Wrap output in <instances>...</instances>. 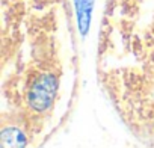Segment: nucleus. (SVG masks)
<instances>
[{
  "label": "nucleus",
  "instance_id": "nucleus-1",
  "mask_svg": "<svg viewBox=\"0 0 154 148\" xmlns=\"http://www.w3.org/2000/svg\"><path fill=\"white\" fill-rule=\"evenodd\" d=\"M94 0H75V6H77V14H79V20L82 24V32L85 33L88 30L89 18H91V8H92Z\"/></svg>",
  "mask_w": 154,
  "mask_h": 148
}]
</instances>
